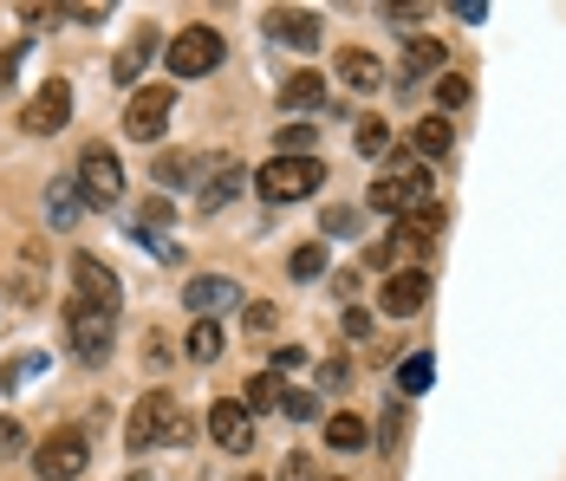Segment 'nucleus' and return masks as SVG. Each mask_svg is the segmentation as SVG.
<instances>
[{"instance_id": "obj_1", "label": "nucleus", "mask_w": 566, "mask_h": 481, "mask_svg": "<svg viewBox=\"0 0 566 481\" xmlns=\"http://www.w3.org/2000/svg\"><path fill=\"white\" fill-rule=\"evenodd\" d=\"M189 436H196V423H189V411L170 391H143L138 404H131V416H124V449L131 456H143V449H176Z\"/></svg>"}, {"instance_id": "obj_2", "label": "nucleus", "mask_w": 566, "mask_h": 481, "mask_svg": "<svg viewBox=\"0 0 566 481\" xmlns=\"http://www.w3.org/2000/svg\"><path fill=\"white\" fill-rule=\"evenodd\" d=\"M424 203H436V176H429V163H417L411 150H398L391 156V170L371 183V196H364V208H378V215H417Z\"/></svg>"}, {"instance_id": "obj_3", "label": "nucleus", "mask_w": 566, "mask_h": 481, "mask_svg": "<svg viewBox=\"0 0 566 481\" xmlns=\"http://www.w3.org/2000/svg\"><path fill=\"white\" fill-rule=\"evenodd\" d=\"M319 183H326V163H319V156H274V163L254 170V196L274 203V208L281 203H306Z\"/></svg>"}, {"instance_id": "obj_4", "label": "nucleus", "mask_w": 566, "mask_h": 481, "mask_svg": "<svg viewBox=\"0 0 566 481\" xmlns=\"http://www.w3.org/2000/svg\"><path fill=\"white\" fill-rule=\"evenodd\" d=\"M78 196L91 208H118L124 203V163L111 143H85L78 150Z\"/></svg>"}, {"instance_id": "obj_5", "label": "nucleus", "mask_w": 566, "mask_h": 481, "mask_svg": "<svg viewBox=\"0 0 566 481\" xmlns=\"http://www.w3.org/2000/svg\"><path fill=\"white\" fill-rule=\"evenodd\" d=\"M26 462H33L40 481H78L85 469H91V442H85V429H53Z\"/></svg>"}, {"instance_id": "obj_6", "label": "nucleus", "mask_w": 566, "mask_h": 481, "mask_svg": "<svg viewBox=\"0 0 566 481\" xmlns=\"http://www.w3.org/2000/svg\"><path fill=\"white\" fill-rule=\"evenodd\" d=\"M221 53H228V46H221V33H215V26H183V33L163 46V59H170L176 78H209V72L221 66Z\"/></svg>"}, {"instance_id": "obj_7", "label": "nucleus", "mask_w": 566, "mask_h": 481, "mask_svg": "<svg viewBox=\"0 0 566 481\" xmlns=\"http://www.w3.org/2000/svg\"><path fill=\"white\" fill-rule=\"evenodd\" d=\"M111 313H98V306H85V299H72L66 306V339H72V358H85V364H98V358H111Z\"/></svg>"}, {"instance_id": "obj_8", "label": "nucleus", "mask_w": 566, "mask_h": 481, "mask_svg": "<svg viewBox=\"0 0 566 481\" xmlns=\"http://www.w3.org/2000/svg\"><path fill=\"white\" fill-rule=\"evenodd\" d=\"M66 124H72V85L66 78H46V85L33 91V105L20 111V131H26V138H59Z\"/></svg>"}, {"instance_id": "obj_9", "label": "nucleus", "mask_w": 566, "mask_h": 481, "mask_svg": "<svg viewBox=\"0 0 566 481\" xmlns=\"http://www.w3.org/2000/svg\"><path fill=\"white\" fill-rule=\"evenodd\" d=\"M170 105H176V91H170V85L131 91V105H124V138H131V143H156L163 131H170Z\"/></svg>"}, {"instance_id": "obj_10", "label": "nucleus", "mask_w": 566, "mask_h": 481, "mask_svg": "<svg viewBox=\"0 0 566 481\" xmlns=\"http://www.w3.org/2000/svg\"><path fill=\"white\" fill-rule=\"evenodd\" d=\"M72 280H78V299H85V306H98V313H111V319H118L124 286H118V274H111L98 254H72Z\"/></svg>"}, {"instance_id": "obj_11", "label": "nucleus", "mask_w": 566, "mask_h": 481, "mask_svg": "<svg viewBox=\"0 0 566 481\" xmlns=\"http://www.w3.org/2000/svg\"><path fill=\"white\" fill-rule=\"evenodd\" d=\"M209 442L215 449H228V456H248V449H254V416H248L241 397L209 404Z\"/></svg>"}, {"instance_id": "obj_12", "label": "nucleus", "mask_w": 566, "mask_h": 481, "mask_svg": "<svg viewBox=\"0 0 566 481\" xmlns=\"http://www.w3.org/2000/svg\"><path fill=\"white\" fill-rule=\"evenodd\" d=\"M424 299H429L424 267H398V274L378 286V313H384V319H411V313H424Z\"/></svg>"}, {"instance_id": "obj_13", "label": "nucleus", "mask_w": 566, "mask_h": 481, "mask_svg": "<svg viewBox=\"0 0 566 481\" xmlns=\"http://www.w3.org/2000/svg\"><path fill=\"white\" fill-rule=\"evenodd\" d=\"M241 189H248V170L235 156H215V170L203 176V189H196V215H221Z\"/></svg>"}, {"instance_id": "obj_14", "label": "nucleus", "mask_w": 566, "mask_h": 481, "mask_svg": "<svg viewBox=\"0 0 566 481\" xmlns=\"http://www.w3.org/2000/svg\"><path fill=\"white\" fill-rule=\"evenodd\" d=\"M449 72V46L443 40H429V33H417L411 46H404V66H398V85L411 91V85H424V78H443Z\"/></svg>"}, {"instance_id": "obj_15", "label": "nucleus", "mask_w": 566, "mask_h": 481, "mask_svg": "<svg viewBox=\"0 0 566 481\" xmlns=\"http://www.w3.org/2000/svg\"><path fill=\"white\" fill-rule=\"evenodd\" d=\"M13 299L20 306L46 299V241H20V254H13Z\"/></svg>"}, {"instance_id": "obj_16", "label": "nucleus", "mask_w": 566, "mask_h": 481, "mask_svg": "<svg viewBox=\"0 0 566 481\" xmlns=\"http://www.w3.org/2000/svg\"><path fill=\"white\" fill-rule=\"evenodd\" d=\"M235 299H241V286H235L228 274H196L189 286H183V306H189L196 319H215V313H228Z\"/></svg>"}, {"instance_id": "obj_17", "label": "nucleus", "mask_w": 566, "mask_h": 481, "mask_svg": "<svg viewBox=\"0 0 566 481\" xmlns=\"http://www.w3.org/2000/svg\"><path fill=\"white\" fill-rule=\"evenodd\" d=\"M215 170V156H196V150H163L156 156V170H150V183H163V189H203V176Z\"/></svg>"}, {"instance_id": "obj_18", "label": "nucleus", "mask_w": 566, "mask_h": 481, "mask_svg": "<svg viewBox=\"0 0 566 481\" xmlns=\"http://www.w3.org/2000/svg\"><path fill=\"white\" fill-rule=\"evenodd\" d=\"M333 78H339V85H352L358 98H371V91L384 85V59H378L371 46H346V53L333 59Z\"/></svg>"}, {"instance_id": "obj_19", "label": "nucleus", "mask_w": 566, "mask_h": 481, "mask_svg": "<svg viewBox=\"0 0 566 481\" xmlns=\"http://www.w3.org/2000/svg\"><path fill=\"white\" fill-rule=\"evenodd\" d=\"M268 33H274L281 46H293V53H313V46H319V13H306V7H274V13H268Z\"/></svg>"}, {"instance_id": "obj_20", "label": "nucleus", "mask_w": 566, "mask_h": 481, "mask_svg": "<svg viewBox=\"0 0 566 481\" xmlns=\"http://www.w3.org/2000/svg\"><path fill=\"white\" fill-rule=\"evenodd\" d=\"M411 150H417V163H436V156H449L456 150V124L443 118V111H429L411 124Z\"/></svg>"}, {"instance_id": "obj_21", "label": "nucleus", "mask_w": 566, "mask_h": 481, "mask_svg": "<svg viewBox=\"0 0 566 481\" xmlns=\"http://www.w3.org/2000/svg\"><path fill=\"white\" fill-rule=\"evenodd\" d=\"M436 234H443V208H436V203H424L417 215H404V221L391 228V241H398L404 254H424V248L436 241Z\"/></svg>"}, {"instance_id": "obj_22", "label": "nucleus", "mask_w": 566, "mask_h": 481, "mask_svg": "<svg viewBox=\"0 0 566 481\" xmlns=\"http://www.w3.org/2000/svg\"><path fill=\"white\" fill-rule=\"evenodd\" d=\"M156 53H163V40H156L150 26H143V33H131V46L111 59V78H118V85H138L143 72H150V59H156Z\"/></svg>"}, {"instance_id": "obj_23", "label": "nucleus", "mask_w": 566, "mask_h": 481, "mask_svg": "<svg viewBox=\"0 0 566 481\" xmlns=\"http://www.w3.org/2000/svg\"><path fill=\"white\" fill-rule=\"evenodd\" d=\"M364 442H371V423H364L358 411H333V416H326V449H339V456H358Z\"/></svg>"}, {"instance_id": "obj_24", "label": "nucleus", "mask_w": 566, "mask_h": 481, "mask_svg": "<svg viewBox=\"0 0 566 481\" xmlns=\"http://www.w3.org/2000/svg\"><path fill=\"white\" fill-rule=\"evenodd\" d=\"M319 105H326V78H319L313 66H300L281 85V111H319Z\"/></svg>"}, {"instance_id": "obj_25", "label": "nucleus", "mask_w": 566, "mask_h": 481, "mask_svg": "<svg viewBox=\"0 0 566 481\" xmlns=\"http://www.w3.org/2000/svg\"><path fill=\"white\" fill-rule=\"evenodd\" d=\"M78 208H85V196H78V176H59V183H46V221L66 234L72 221H78Z\"/></svg>"}, {"instance_id": "obj_26", "label": "nucleus", "mask_w": 566, "mask_h": 481, "mask_svg": "<svg viewBox=\"0 0 566 481\" xmlns=\"http://www.w3.org/2000/svg\"><path fill=\"white\" fill-rule=\"evenodd\" d=\"M228 351V332H221V319H196L189 326V339H183V358H196V364H215Z\"/></svg>"}, {"instance_id": "obj_27", "label": "nucleus", "mask_w": 566, "mask_h": 481, "mask_svg": "<svg viewBox=\"0 0 566 481\" xmlns=\"http://www.w3.org/2000/svg\"><path fill=\"white\" fill-rule=\"evenodd\" d=\"M281 378L274 371H254L248 384H241V404H248V416H268V411H281Z\"/></svg>"}, {"instance_id": "obj_28", "label": "nucleus", "mask_w": 566, "mask_h": 481, "mask_svg": "<svg viewBox=\"0 0 566 481\" xmlns=\"http://www.w3.org/2000/svg\"><path fill=\"white\" fill-rule=\"evenodd\" d=\"M241 326H248V339H274L281 332V306L274 299H254V306H241Z\"/></svg>"}, {"instance_id": "obj_29", "label": "nucleus", "mask_w": 566, "mask_h": 481, "mask_svg": "<svg viewBox=\"0 0 566 481\" xmlns=\"http://www.w3.org/2000/svg\"><path fill=\"white\" fill-rule=\"evenodd\" d=\"M429 378H436V358H429V351H417V358H404V364H398V391H404V397L429 391Z\"/></svg>"}, {"instance_id": "obj_30", "label": "nucleus", "mask_w": 566, "mask_h": 481, "mask_svg": "<svg viewBox=\"0 0 566 481\" xmlns=\"http://www.w3.org/2000/svg\"><path fill=\"white\" fill-rule=\"evenodd\" d=\"M352 143H358V156H391V124L384 118H358Z\"/></svg>"}, {"instance_id": "obj_31", "label": "nucleus", "mask_w": 566, "mask_h": 481, "mask_svg": "<svg viewBox=\"0 0 566 481\" xmlns=\"http://www.w3.org/2000/svg\"><path fill=\"white\" fill-rule=\"evenodd\" d=\"M286 274H293V280H319V274H326V248H319V241L293 248V254H286Z\"/></svg>"}, {"instance_id": "obj_32", "label": "nucleus", "mask_w": 566, "mask_h": 481, "mask_svg": "<svg viewBox=\"0 0 566 481\" xmlns=\"http://www.w3.org/2000/svg\"><path fill=\"white\" fill-rule=\"evenodd\" d=\"M462 105H469V78H462V72H443V78H436V111L449 118V111H462Z\"/></svg>"}, {"instance_id": "obj_33", "label": "nucleus", "mask_w": 566, "mask_h": 481, "mask_svg": "<svg viewBox=\"0 0 566 481\" xmlns=\"http://www.w3.org/2000/svg\"><path fill=\"white\" fill-rule=\"evenodd\" d=\"M313 384L319 391H352V364L346 358H326V364H313Z\"/></svg>"}, {"instance_id": "obj_34", "label": "nucleus", "mask_w": 566, "mask_h": 481, "mask_svg": "<svg viewBox=\"0 0 566 481\" xmlns=\"http://www.w3.org/2000/svg\"><path fill=\"white\" fill-rule=\"evenodd\" d=\"M274 138H281V156H313V138H319V131H313V124H281Z\"/></svg>"}, {"instance_id": "obj_35", "label": "nucleus", "mask_w": 566, "mask_h": 481, "mask_svg": "<svg viewBox=\"0 0 566 481\" xmlns=\"http://www.w3.org/2000/svg\"><path fill=\"white\" fill-rule=\"evenodd\" d=\"M268 371H274V378H306L313 364H306V351H300V345H274V364H268Z\"/></svg>"}, {"instance_id": "obj_36", "label": "nucleus", "mask_w": 566, "mask_h": 481, "mask_svg": "<svg viewBox=\"0 0 566 481\" xmlns=\"http://www.w3.org/2000/svg\"><path fill=\"white\" fill-rule=\"evenodd\" d=\"M40 364H46V358H40V351H20V358H7V364H0V391H13V384H20V378H33V371H40Z\"/></svg>"}, {"instance_id": "obj_37", "label": "nucleus", "mask_w": 566, "mask_h": 481, "mask_svg": "<svg viewBox=\"0 0 566 481\" xmlns=\"http://www.w3.org/2000/svg\"><path fill=\"white\" fill-rule=\"evenodd\" d=\"M26 456V429L13 416H0V462H20Z\"/></svg>"}, {"instance_id": "obj_38", "label": "nucleus", "mask_w": 566, "mask_h": 481, "mask_svg": "<svg viewBox=\"0 0 566 481\" xmlns=\"http://www.w3.org/2000/svg\"><path fill=\"white\" fill-rule=\"evenodd\" d=\"M281 411L293 416V423H313V416H319V397H313V391H286Z\"/></svg>"}, {"instance_id": "obj_39", "label": "nucleus", "mask_w": 566, "mask_h": 481, "mask_svg": "<svg viewBox=\"0 0 566 481\" xmlns=\"http://www.w3.org/2000/svg\"><path fill=\"white\" fill-rule=\"evenodd\" d=\"M378 436H384L378 449H398V442H404V397H398V404L384 411V423H378Z\"/></svg>"}, {"instance_id": "obj_40", "label": "nucleus", "mask_w": 566, "mask_h": 481, "mask_svg": "<svg viewBox=\"0 0 566 481\" xmlns=\"http://www.w3.org/2000/svg\"><path fill=\"white\" fill-rule=\"evenodd\" d=\"M326 234H352L358 228V208H326V221H319Z\"/></svg>"}, {"instance_id": "obj_41", "label": "nucleus", "mask_w": 566, "mask_h": 481, "mask_svg": "<svg viewBox=\"0 0 566 481\" xmlns=\"http://www.w3.org/2000/svg\"><path fill=\"white\" fill-rule=\"evenodd\" d=\"M26 66V40H20V46H7V53H0V91H7V85H13V72Z\"/></svg>"}, {"instance_id": "obj_42", "label": "nucleus", "mask_w": 566, "mask_h": 481, "mask_svg": "<svg viewBox=\"0 0 566 481\" xmlns=\"http://www.w3.org/2000/svg\"><path fill=\"white\" fill-rule=\"evenodd\" d=\"M281 481H313V462H306V449H293L281 462Z\"/></svg>"}, {"instance_id": "obj_43", "label": "nucleus", "mask_w": 566, "mask_h": 481, "mask_svg": "<svg viewBox=\"0 0 566 481\" xmlns=\"http://www.w3.org/2000/svg\"><path fill=\"white\" fill-rule=\"evenodd\" d=\"M143 364H170V345H163V332H150V339H143Z\"/></svg>"}, {"instance_id": "obj_44", "label": "nucleus", "mask_w": 566, "mask_h": 481, "mask_svg": "<svg viewBox=\"0 0 566 481\" xmlns=\"http://www.w3.org/2000/svg\"><path fill=\"white\" fill-rule=\"evenodd\" d=\"M346 339H371V313H358V306L346 313Z\"/></svg>"}, {"instance_id": "obj_45", "label": "nucleus", "mask_w": 566, "mask_h": 481, "mask_svg": "<svg viewBox=\"0 0 566 481\" xmlns=\"http://www.w3.org/2000/svg\"><path fill=\"white\" fill-rule=\"evenodd\" d=\"M333 293H339V299H352V293H358V267H346V274H333Z\"/></svg>"}, {"instance_id": "obj_46", "label": "nucleus", "mask_w": 566, "mask_h": 481, "mask_svg": "<svg viewBox=\"0 0 566 481\" xmlns=\"http://www.w3.org/2000/svg\"><path fill=\"white\" fill-rule=\"evenodd\" d=\"M248 481H261V475H248Z\"/></svg>"}, {"instance_id": "obj_47", "label": "nucleus", "mask_w": 566, "mask_h": 481, "mask_svg": "<svg viewBox=\"0 0 566 481\" xmlns=\"http://www.w3.org/2000/svg\"><path fill=\"white\" fill-rule=\"evenodd\" d=\"M131 481H143V475H131Z\"/></svg>"}]
</instances>
